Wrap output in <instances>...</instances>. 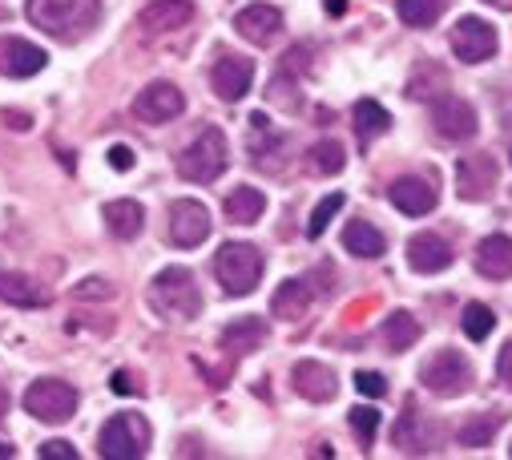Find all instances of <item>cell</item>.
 Masks as SVG:
<instances>
[{
    "label": "cell",
    "instance_id": "obj_1",
    "mask_svg": "<svg viewBox=\"0 0 512 460\" xmlns=\"http://www.w3.org/2000/svg\"><path fill=\"white\" fill-rule=\"evenodd\" d=\"M97 17L101 0H29V21L57 41H81Z\"/></svg>",
    "mask_w": 512,
    "mask_h": 460
},
{
    "label": "cell",
    "instance_id": "obj_2",
    "mask_svg": "<svg viewBox=\"0 0 512 460\" xmlns=\"http://www.w3.org/2000/svg\"><path fill=\"white\" fill-rule=\"evenodd\" d=\"M150 303L158 315L166 319H198L202 315V291H198V279L186 271V267H166L154 287H150Z\"/></svg>",
    "mask_w": 512,
    "mask_h": 460
},
{
    "label": "cell",
    "instance_id": "obj_3",
    "mask_svg": "<svg viewBox=\"0 0 512 460\" xmlns=\"http://www.w3.org/2000/svg\"><path fill=\"white\" fill-rule=\"evenodd\" d=\"M263 267H267L263 251L250 247V243H226L214 255V275H218V283H222V291L230 299H242V295H250L254 287H259Z\"/></svg>",
    "mask_w": 512,
    "mask_h": 460
},
{
    "label": "cell",
    "instance_id": "obj_4",
    "mask_svg": "<svg viewBox=\"0 0 512 460\" xmlns=\"http://www.w3.org/2000/svg\"><path fill=\"white\" fill-rule=\"evenodd\" d=\"M226 162H230L226 134H222L218 126H206V130L182 150V158H178V174H182L186 182L206 186V182H214V178L226 170Z\"/></svg>",
    "mask_w": 512,
    "mask_h": 460
},
{
    "label": "cell",
    "instance_id": "obj_5",
    "mask_svg": "<svg viewBox=\"0 0 512 460\" xmlns=\"http://www.w3.org/2000/svg\"><path fill=\"white\" fill-rule=\"evenodd\" d=\"M101 448V456L105 460H138V456H146V448H150V424H146V416H138V412H121V416H113L105 428H101V440H97Z\"/></svg>",
    "mask_w": 512,
    "mask_h": 460
},
{
    "label": "cell",
    "instance_id": "obj_6",
    "mask_svg": "<svg viewBox=\"0 0 512 460\" xmlns=\"http://www.w3.org/2000/svg\"><path fill=\"white\" fill-rule=\"evenodd\" d=\"M420 380H424V388H428L432 396L452 400V396H464V392L472 388V368H468V360H464L460 352L444 348V352H436V356L420 368Z\"/></svg>",
    "mask_w": 512,
    "mask_h": 460
},
{
    "label": "cell",
    "instance_id": "obj_7",
    "mask_svg": "<svg viewBox=\"0 0 512 460\" xmlns=\"http://www.w3.org/2000/svg\"><path fill=\"white\" fill-rule=\"evenodd\" d=\"M25 412L41 424H65L77 412V392L65 380H37L25 392Z\"/></svg>",
    "mask_w": 512,
    "mask_h": 460
},
{
    "label": "cell",
    "instance_id": "obj_8",
    "mask_svg": "<svg viewBox=\"0 0 512 460\" xmlns=\"http://www.w3.org/2000/svg\"><path fill=\"white\" fill-rule=\"evenodd\" d=\"M432 130H436V138H444V142H468V138H476L480 118H476V109H472L464 97L444 93V97L432 101Z\"/></svg>",
    "mask_w": 512,
    "mask_h": 460
},
{
    "label": "cell",
    "instance_id": "obj_9",
    "mask_svg": "<svg viewBox=\"0 0 512 460\" xmlns=\"http://www.w3.org/2000/svg\"><path fill=\"white\" fill-rule=\"evenodd\" d=\"M210 239V210L194 198H178L170 206V243L190 251V247H202Z\"/></svg>",
    "mask_w": 512,
    "mask_h": 460
},
{
    "label": "cell",
    "instance_id": "obj_10",
    "mask_svg": "<svg viewBox=\"0 0 512 460\" xmlns=\"http://www.w3.org/2000/svg\"><path fill=\"white\" fill-rule=\"evenodd\" d=\"M182 109H186V97H182V89L174 81H154L134 101V113L150 126H166V122L182 118Z\"/></svg>",
    "mask_w": 512,
    "mask_h": 460
},
{
    "label": "cell",
    "instance_id": "obj_11",
    "mask_svg": "<svg viewBox=\"0 0 512 460\" xmlns=\"http://www.w3.org/2000/svg\"><path fill=\"white\" fill-rule=\"evenodd\" d=\"M496 29L480 17H460L456 29H452V53L464 61V65H480L496 53Z\"/></svg>",
    "mask_w": 512,
    "mask_h": 460
},
{
    "label": "cell",
    "instance_id": "obj_12",
    "mask_svg": "<svg viewBox=\"0 0 512 460\" xmlns=\"http://www.w3.org/2000/svg\"><path fill=\"white\" fill-rule=\"evenodd\" d=\"M246 150H250V162L259 170H283V154H287V134H279L267 113H250V138H246Z\"/></svg>",
    "mask_w": 512,
    "mask_h": 460
},
{
    "label": "cell",
    "instance_id": "obj_13",
    "mask_svg": "<svg viewBox=\"0 0 512 460\" xmlns=\"http://www.w3.org/2000/svg\"><path fill=\"white\" fill-rule=\"evenodd\" d=\"M500 182L496 158L492 154H468L456 162V190L464 202H484Z\"/></svg>",
    "mask_w": 512,
    "mask_h": 460
},
{
    "label": "cell",
    "instance_id": "obj_14",
    "mask_svg": "<svg viewBox=\"0 0 512 460\" xmlns=\"http://www.w3.org/2000/svg\"><path fill=\"white\" fill-rule=\"evenodd\" d=\"M45 65H49V57L33 41H25V37H0V77L25 81V77L41 73Z\"/></svg>",
    "mask_w": 512,
    "mask_h": 460
},
{
    "label": "cell",
    "instance_id": "obj_15",
    "mask_svg": "<svg viewBox=\"0 0 512 460\" xmlns=\"http://www.w3.org/2000/svg\"><path fill=\"white\" fill-rule=\"evenodd\" d=\"M250 81H254V61L238 57V53H226L218 57L214 73H210V85L222 101H242L250 93Z\"/></svg>",
    "mask_w": 512,
    "mask_h": 460
},
{
    "label": "cell",
    "instance_id": "obj_16",
    "mask_svg": "<svg viewBox=\"0 0 512 460\" xmlns=\"http://www.w3.org/2000/svg\"><path fill=\"white\" fill-rule=\"evenodd\" d=\"M234 29L238 37H246L250 45H271L279 33H283V13L275 5H246L238 17H234Z\"/></svg>",
    "mask_w": 512,
    "mask_h": 460
},
{
    "label": "cell",
    "instance_id": "obj_17",
    "mask_svg": "<svg viewBox=\"0 0 512 460\" xmlns=\"http://www.w3.org/2000/svg\"><path fill=\"white\" fill-rule=\"evenodd\" d=\"M388 198H392V206L396 210H404V214H412V218H420V214H432L436 210V186L428 182V178H416V174H408V178H396L392 182V190H388Z\"/></svg>",
    "mask_w": 512,
    "mask_h": 460
},
{
    "label": "cell",
    "instance_id": "obj_18",
    "mask_svg": "<svg viewBox=\"0 0 512 460\" xmlns=\"http://www.w3.org/2000/svg\"><path fill=\"white\" fill-rule=\"evenodd\" d=\"M452 247L440 239V235H416L412 243H408V267L416 271V275H440V271H448L452 267Z\"/></svg>",
    "mask_w": 512,
    "mask_h": 460
},
{
    "label": "cell",
    "instance_id": "obj_19",
    "mask_svg": "<svg viewBox=\"0 0 512 460\" xmlns=\"http://www.w3.org/2000/svg\"><path fill=\"white\" fill-rule=\"evenodd\" d=\"M291 380H295V392H299L303 400H311V404H327V400H335V392H339L335 372H331L327 364H319V360L295 364Z\"/></svg>",
    "mask_w": 512,
    "mask_h": 460
},
{
    "label": "cell",
    "instance_id": "obj_20",
    "mask_svg": "<svg viewBox=\"0 0 512 460\" xmlns=\"http://www.w3.org/2000/svg\"><path fill=\"white\" fill-rule=\"evenodd\" d=\"M190 21H194L190 0H154V5H146L138 17V25L146 33H174V29H186Z\"/></svg>",
    "mask_w": 512,
    "mask_h": 460
},
{
    "label": "cell",
    "instance_id": "obj_21",
    "mask_svg": "<svg viewBox=\"0 0 512 460\" xmlns=\"http://www.w3.org/2000/svg\"><path fill=\"white\" fill-rule=\"evenodd\" d=\"M105 226H109V235L121 239V243L138 239V235H142V226H146V210H142V202H134V198H117V202H109V206H105Z\"/></svg>",
    "mask_w": 512,
    "mask_h": 460
},
{
    "label": "cell",
    "instance_id": "obj_22",
    "mask_svg": "<svg viewBox=\"0 0 512 460\" xmlns=\"http://www.w3.org/2000/svg\"><path fill=\"white\" fill-rule=\"evenodd\" d=\"M263 339H267V323H263L259 315H246V319L226 323V331H222V352H230V356H250V352H259Z\"/></svg>",
    "mask_w": 512,
    "mask_h": 460
},
{
    "label": "cell",
    "instance_id": "obj_23",
    "mask_svg": "<svg viewBox=\"0 0 512 460\" xmlns=\"http://www.w3.org/2000/svg\"><path fill=\"white\" fill-rule=\"evenodd\" d=\"M476 271L484 279H508L512 275V239L504 235H488L480 247H476Z\"/></svg>",
    "mask_w": 512,
    "mask_h": 460
},
{
    "label": "cell",
    "instance_id": "obj_24",
    "mask_svg": "<svg viewBox=\"0 0 512 460\" xmlns=\"http://www.w3.org/2000/svg\"><path fill=\"white\" fill-rule=\"evenodd\" d=\"M222 210H226L230 222L250 226V222H259V218H263V210H267V194H263V190H254V186H234V190L226 194Z\"/></svg>",
    "mask_w": 512,
    "mask_h": 460
},
{
    "label": "cell",
    "instance_id": "obj_25",
    "mask_svg": "<svg viewBox=\"0 0 512 460\" xmlns=\"http://www.w3.org/2000/svg\"><path fill=\"white\" fill-rule=\"evenodd\" d=\"M0 299L9 307H45L49 303L41 283H33L29 275H17V271H0Z\"/></svg>",
    "mask_w": 512,
    "mask_h": 460
},
{
    "label": "cell",
    "instance_id": "obj_26",
    "mask_svg": "<svg viewBox=\"0 0 512 460\" xmlns=\"http://www.w3.org/2000/svg\"><path fill=\"white\" fill-rule=\"evenodd\" d=\"M307 307H311V287H307V279H287V283L275 291V299H271L275 319H303Z\"/></svg>",
    "mask_w": 512,
    "mask_h": 460
},
{
    "label": "cell",
    "instance_id": "obj_27",
    "mask_svg": "<svg viewBox=\"0 0 512 460\" xmlns=\"http://www.w3.org/2000/svg\"><path fill=\"white\" fill-rule=\"evenodd\" d=\"M343 247H347L351 255H359V259H379L383 247H388V239H383L371 222L355 218V222H347V230H343Z\"/></svg>",
    "mask_w": 512,
    "mask_h": 460
},
{
    "label": "cell",
    "instance_id": "obj_28",
    "mask_svg": "<svg viewBox=\"0 0 512 460\" xmlns=\"http://www.w3.org/2000/svg\"><path fill=\"white\" fill-rule=\"evenodd\" d=\"M388 130H392V113L383 109L379 101H371V97L355 101V134H359L363 146H367L371 138H379V134H388Z\"/></svg>",
    "mask_w": 512,
    "mask_h": 460
},
{
    "label": "cell",
    "instance_id": "obj_29",
    "mask_svg": "<svg viewBox=\"0 0 512 460\" xmlns=\"http://www.w3.org/2000/svg\"><path fill=\"white\" fill-rule=\"evenodd\" d=\"M343 166H347V154H343V146H339L335 138H323V142H315V146L307 150V170L319 174V178L343 174Z\"/></svg>",
    "mask_w": 512,
    "mask_h": 460
},
{
    "label": "cell",
    "instance_id": "obj_30",
    "mask_svg": "<svg viewBox=\"0 0 512 460\" xmlns=\"http://www.w3.org/2000/svg\"><path fill=\"white\" fill-rule=\"evenodd\" d=\"M416 339H420V319H412L408 311L388 315V323H383V343H388L392 352H408Z\"/></svg>",
    "mask_w": 512,
    "mask_h": 460
},
{
    "label": "cell",
    "instance_id": "obj_31",
    "mask_svg": "<svg viewBox=\"0 0 512 460\" xmlns=\"http://www.w3.org/2000/svg\"><path fill=\"white\" fill-rule=\"evenodd\" d=\"M500 424H504V416H500V412H488V416H468V424L460 428V436H456V440H460L464 448H484V444H488V440L500 432Z\"/></svg>",
    "mask_w": 512,
    "mask_h": 460
},
{
    "label": "cell",
    "instance_id": "obj_32",
    "mask_svg": "<svg viewBox=\"0 0 512 460\" xmlns=\"http://www.w3.org/2000/svg\"><path fill=\"white\" fill-rule=\"evenodd\" d=\"M400 21L412 25V29H432L444 13V0H400Z\"/></svg>",
    "mask_w": 512,
    "mask_h": 460
},
{
    "label": "cell",
    "instance_id": "obj_33",
    "mask_svg": "<svg viewBox=\"0 0 512 460\" xmlns=\"http://www.w3.org/2000/svg\"><path fill=\"white\" fill-rule=\"evenodd\" d=\"M492 327H496V315H492L484 303H468V307H464V335H468L472 343H484V339L492 335Z\"/></svg>",
    "mask_w": 512,
    "mask_h": 460
},
{
    "label": "cell",
    "instance_id": "obj_34",
    "mask_svg": "<svg viewBox=\"0 0 512 460\" xmlns=\"http://www.w3.org/2000/svg\"><path fill=\"white\" fill-rule=\"evenodd\" d=\"M343 202H347L343 194H327V198L315 206V214H311V222H307V235H311V239H319V235H323L327 222H331V218L343 210Z\"/></svg>",
    "mask_w": 512,
    "mask_h": 460
},
{
    "label": "cell",
    "instance_id": "obj_35",
    "mask_svg": "<svg viewBox=\"0 0 512 460\" xmlns=\"http://www.w3.org/2000/svg\"><path fill=\"white\" fill-rule=\"evenodd\" d=\"M347 416H351V432L359 436V444L371 448L375 444V432H379V412L375 408H351Z\"/></svg>",
    "mask_w": 512,
    "mask_h": 460
},
{
    "label": "cell",
    "instance_id": "obj_36",
    "mask_svg": "<svg viewBox=\"0 0 512 460\" xmlns=\"http://www.w3.org/2000/svg\"><path fill=\"white\" fill-rule=\"evenodd\" d=\"M355 388H359L363 396H371V400L388 396V380H383L379 372H355Z\"/></svg>",
    "mask_w": 512,
    "mask_h": 460
},
{
    "label": "cell",
    "instance_id": "obj_37",
    "mask_svg": "<svg viewBox=\"0 0 512 460\" xmlns=\"http://www.w3.org/2000/svg\"><path fill=\"white\" fill-rule=\"evenodd\" d=\"M37 456H41V460H77V448L65 444V440H49V444H41Z\"/></svg>",
    "mask_w": 512,
    "mask_h": 460
},
{
    "label": "cell",
    "instance_id": "obj_38",
    "mask_svg": "<svg viewBox=\"0 0 512 460\" xmlns=\"http://www.w3.org/2000/svg\"><path fill=\"white\" fill-rule=\"evenodd\" d=\"M73 295H77V299H113V287H109V283H101V279H85Z\"/></svg>",
    "mask_w": 512,
    "mask_h": 460
},
{
    "label": "cell",
    "instance_id": "obj_39",
    "mask_svg": "<svg viewBox=\"0 0 512 460\" xmlns=\"http://www.w3.org/2000/svg\"><path fill=\"white\" fill-rule=\"evenodd\" d=\"M109 166H113L117 174L134 170V150H130V146H113V150H109Z\"/></svg>",
    "mask_w": 512,
    "mask_h": 460
},
{
    "label": "cell",
    "instance_id": "obj_40",
    "mask_svg": "<svg viewBox=\"0 0 512 460\" xmlns=\"http://www.w3.org/2000/svg\"><path fill=\"white\" fill-rule=\"evenodd\" d=\"M496 376H500V384L504 388H512V339L500 348V360H496Z\"/></svg>",
    "mask_w": 512,
    "mask_h": 460
},
{
    "label": "cell",
    "instance_id": "obj_41",
    "mask_svg": "<svg viewBox=\"0 0 512 460\" xmlns=\"http://www.w3.org/2000/svg\"><path fill=\"white\" fill-rule=\"evenodd\" d=\"M113 392H117V396H134V392H138L134 376H130V372H113Z\"/></svg>",
    "mask_w": 512,
    "mask_h": 460
},
{
    "label": "cell",
    "instance_id": "obj_42",
    "mask_svg": "<svg viewBox=\"0 0 512 460\" xmlns=\"http://www.w3.org/2000/svg\"><path fill=\"white\" fill-rule=\"evenodd\" d=\"M5 126H13V130H29L33 118H29V113H21V109H5Z\"/></svg>",
    "mask_w": 512,
    "mask_h": 460
},
{
    "label": "cell",
    "instance_id": "obj_43",
    "mask_svg": "<svg viewBox=\"0 0 512 460\" xmlns=\"http://www.w3.org/2000/svg\"><path fill=\"white\" fill-rule=\"evenodd\" d=\"M323 9H327L331 17H343V13H347V0H323Z\"/></svg>",
    "mask_w": 512,
    "mask_h": 460
},
{
    "label": "cell",
    "instance_id": "obj_44",
    "mask_svg": "<svg viewBox=\"0 0 512 460\" xmlns=\"http://www.w3.org/2000/svg\"><path fill=\"white\" fill-rule=\"evenodd\" d=\"M5 416H9V392L0 388V420H5Z\"/></svg>",
    "mask_w": 512,
    "mask_h": 460
},
{
    "label": "cell",
    "instance_id": "obj_45",
    "mask_svg": "<svg viewBox=\"0 0 512 460\" xmlns=\"http://www.w3.org/2000/svg\"><path fill=\"white\" fill-rule=\"evenodd\" d=\"M0 460H13V444H5V440H0Z\"/></svg>",
    "mask_w": 512,
    "mask_h": 460
},
{
    "label": "cell",
    "instance_id": "obj_46",
    "mask_svg": "<svg viewBox=\"0 0 512 460\" xmlns=\"http://www.w3.org/2000/svg\"><path fill=\"white\" fill-rule=\"evenodd\" d=\"M484 5H496V9H512V0H484Z\"/></svg>",
    "mask_w": 512,
    "mask_h": 460
},
{
    "label": "cell",
    "instance_id": "obj_47",
    "mask_svg": "<svg viewBox=\"0 0 512 460\" xmlns=\"http://www.w3.org/2000/svg\"><path fill=\"white\" fill-rule=\"evenodd\" d=\"M508 456H512V448H508Z\"/></svg>",
    "mask_w": 512,
    "mask_h": 460
}]
</instances>
